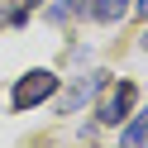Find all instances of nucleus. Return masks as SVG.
I'll return each instance as SVG.
<instances>
[{"instance_id":"obj_1","label":"nucleus","mask_w":148,"mask_h":148,"mask_svg":"<svg viewBox=\"0 0 148 148\" xmlns=\"http://www.w3.org/2000/svg\"><path fill=\"white\" fill-rule=\"evenodd\" d=\"M53 91H58V77H53V72H24V77H19V86H14V110H29V105H38V100H48L53 96Z\"/></svg>"},{"instance_id":"obj_6","label":"nucleus","mask_w":148,"mask_h":148,"mask_svg":"<svg viewBox=\"0 0 148 148\" xmlns=\"http://www.w3.org/2000/svg\"><path fill=\"white\" fill-rule=\"evenodd\" d=\"M143 48H148V34H143Z\"/></svg>"},{"instance_id":"obj_2","label":"nucleus","mask_w":148,"mask_h":148,"mask_svg":"<svg viewBox=\"0 0 148 148\" xmlns=\"http://www.w3.org/2000/svg\"><path fill=\"white\" fill-rule=\"evenodd\" d=\"M129 105H134V81H115V86H105L96 115H100V124H119L129 115Z\"/></svg>"},{"instance_id":"obj_4","label":"nucleus","mask_w":148,"mask_h":148,"mask_svg":"<svg viewBox=\"0 0 148 148\" xmlns=\"http://www.w3.org/2000/svg\"><path fill=\"white\" fill-rule=\"evenodd\" d=\"M119 143H124V148H148V110L134 115V124L119 134Z\"/></svg>"},{"instance_id":"obj_5","label":"nucleus","mask_w":148,"mask_h":148,"mask_svg":"<svg viewBox=\"0 0 148 148\" xmlns=\"http://www.w3.org/2000/svg\"><path fill=\"white\" fill-rule=\"evenodd\" d=\"M134 10H138V14H148V0H134Z\"/></svg>"},{"instance_id":"obj_3","label":"nucleus","mask_w":148,"mask_h":148,"mask_svg":"<svg viewBox=\"0 0 148 148\" xmlns=\"http://www.w3.org/2000/svg\"><path fill=\"white\" fill-rule=\"evenodd\" d=\"M129 10H134V0H86V14H91V19H100V24L124 19Z\"/></svg>"}]
</instances>
